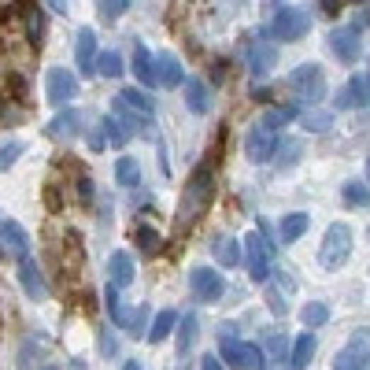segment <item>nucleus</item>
<instances>
[{
    "label": "nucleus",
    "instance_id": "obj_27",
    "mask_svg": "<svg viewBox=\"0 0 370 370\" xmlns=\"http://www.w3.org/2000/svg\"><path fill=\"white\" fill-rule=\"evenodd\" d=\"M0 233H4L8 248H11L15 255H30V237H26V230L19 226V222H4V226H0Z\"/></svg>",
    "mask_w": 370,
    "mask_h": 370
},
{
    "label": "nucleus",
    "instance_id": "obj_4",
    "mask_svg": "<svg viewBox=\"0 0 370 370\" xmlns=\"http://www.w3.org/2000/svg\"><path fill=\"white\" fill-rule=\"evenodd\" d=\"M348 252H352V230L345 226V222H333V226L326 230V237H323V248H318V263H323L326 270H333V267H341L348 260Z\"/></svg>",
    "mask_w": 370,
    "mask_h": 370
},
{
    "label": "nucleus",
    "instance_id": "obj_46",
    "mask_svg": "<svg viewBox=\"0 0 370 370\" xmlns=\"http://www.w3.org/2000/svg\"><path fill=\"white\" fill-rule=\"evenodd\" d=\"M78 192H82V200L89 204V200H93V182H89V178H82V182H78Z\"/></svg>",
    "mask_w": 370,
    "mask_h": 370
},
{
    "label": "nucleus",
    "instance_id": "obj_5",
    "mask_svg": "<svg viewBox=\"0 0 370 370\" xmlns=\"http://www.w3.org/2000/svg\"><path fill=\"white\" fill-rule=\"evenodd\" d=\"M245 267H248V278L255 285H263L270 278V245L260 237V233H245Z\"/></svg>",
    "mask_w": 370,
    "mask_h": 370
},
{
    "label": "nucleus",
    "instance_id": "obj_14",
    "mask_svg": "<svg viewBox=\"0 0 370 370\" xmlns=\"http://www.w3.org/2000/svg\"><path fill=\"white\" fill-rule=\"evenodd\" d=\"M115 108L130 111V115H137V119H152L156 100L144 89H122V93H115Z\"/></svg>",
    "mask_w": 370,
    "mask_h": 370
},
{
    "label": "nucleus",
    "instance_id": "obj_48",
    "mask_svg": "<svg viewBox=\"0 0 370 370\" xmlns=\"http://www.w3.org/2000/svg\"><path fill=\"white\" fill-rule=\"evenodd\" d=\"M48 8L59 11V15H67V0H48Z\"/></svg>",
    "mask_w": 370,
    "mask_h": 370
},
{
    "label": "nucleus",
    "instance_id": "obj_29",
    "mask_svg": "<svg viewBox=\"0 0 370 370\" xmlns=\"http://www.w3.org/2000/svg\"><path fill=\"white\" fill-rule=\"evenodd\" d=\"M300 318H303V326H308V330H315V326H326V323H330V303H323V300L303 303Z\"/></svg>",
    "mask_w": 370,
    "mask_h": 370
},
{
    "label": "nucleus",
    "instance_id": "obj_13",
    "mask_svg": "<svg viewBox=\"0 0 370 370\" xmlns=\"http://www.w3.org/2000/svg\"><path fill=\"white\" fill-rule=\"evenodd\" d=\"M330 52L341 59V63H356L359 59V34L352 26H341L330 34Z\"/></svg>",
    "mask_w": 370,
    "mask_h": 370
},
{
    "label": "nucleus",
    "instance_id": "obj_34",
    "mask_svg": "<svg viewBox=\"0 0 370 370\" xmlns=\"http://www.w3.org/2000/svg\"><path fill=\"white\" fill-rule=\"evenodd\" d=\"M330 126H333V111H303V130L326 134Z\"/></svg>",
    "mask_w": 370,
    "mask_h": 370
},
{
    "label": "nucleus",
    "instance_id": "obj_42",
    "mask_svg": "<svg viewBox=\"0 0 370 370\" xmlns=\"http://www.w3.org/2000/svg\"><path fill=\"white\" fill-rule=\"evenodd\" d=\"M100 352H104L108 359L119 352V345H115V333H111V330H100Z\"/></svg>",
    "mask_w": 370,
    "mask_h": 370
},
{
    "label": "nucleus",
    "instance_id": "obj_15",
    "mask_svg": "<svg viewBox=\"0 0 370 370\" xmlns=\"http://www.w3.org/2000/svg\"><path fill=\"white\" fill-rule=\"evenodd\" d=\"M366 89H370V82H366V71L363 74H352L348 78V86L337 93V108L341 111H352V108H366Z\"/></svg>",
    "mask_w": 370,
    "mask_h": 370
},
{
    "label": "nucleus",
    "instance_id": "obj_31",
    "mask_svg": "<svg viewBox=\"0 0 370 370\" xmlns=\"http://www.w3.org/2000/svg\"><path fill=\"white\" fill-rule=\"evenodd\" d=\"M178 323H182V330H178V348H182V356H185V352L192 348V345H197V330H200V323H197V315H185V318H178Z\"/></svg>",
    "mask_w": 370,
    "mask_h": 370
},
{
    "label": "nucleus",
    "instance_id": "obj_18",
    "mask_svg": "<svg viewBox=\"0 0 370 370\" xmlns=\"http://www.w3.org/2000/svg\"><path fill=\"white\" fill-rule=\"evenodd\" d=\"M182 82H185V108L192 115H207V111H212V93H207V86L200 78H182Z\"/></svg>",
    "mask_w": 370,
    "mask_h": 370
},
{
    "label": "nucleus",
    "instance_id": "obj_47",
    "mask_svg": "<svg viewBox=\"0 0 370 370\" xmlns=\"http://www.w3.org/2000/svg\"><path fill=\"white\" fill-rule=\"evenodd\" d=\"M204 370H226V366H222V359L212 352V356H204Z\"/></svg>",
    "mask_w": 370,
    "mask_h": 370
},
{
    "label": "nucleus",
    "instance_id": "obj_1",
    "mask_svg": "<svg viewBox=\"0 0 370 370\" xmlns=\"http://www.w3.org/2000/svg\"><path fill=\"white\" fill-rule=\"evenodd\" d=\"M212 197H215V170H212V163H200L192 170V178L185 182V197L178 204V226H192L207 212Z\"/></svg>",
    "mask_w": 370,
    "mask_h": 370
},
{
    "label": "nucleus",
    "instance_id": "obj_21",
    "mask_svg": "<svg viewBox=\"0 0 370 370\" xmlns=\"http://www.w3.org/2000/svg\"><path fill=\"white\" fill-rule=\"evenodd\" d=\"M108 274H111V285L122 289V285H130L134 282V260L126 252H111V260H108Z\"/></svg>",
    "mask_w": 370,
    "mask_h": 370
},
{
    "label": "nucleus",
    "instance_id": "obj_20",
    "mask_svg": "<svg viewBox=\"0 0 370 370\" xmlns=\"http://www.w3.org/2000/svg\"><path fill=\"white\" fill-rule=\"evenodd\" d=\"M74 59H78V71L82 74H93V59H96V34L93 30H78Z\"/></svg>",
    "mask_w": 370,
    "mask_h": 370
},
{
    "label": "nucleus",
    "instance_id": "obj_8",
    "mask_svg": "<svg viewBox=\"0 0 370 370\" xmlns=\"http://www.w3.org/2000/svg\"><path fill=\"white\" fill-rule=\"evenodd\" d=\"M189 285H192V293H197L200 300H207V303H215L222 293H226V282H222V274H215L212 267H192L189 270Z\"/></svg>",
    "mask_w": 370,
    "mask_h": 370
},
{
    "label": "nucleus",
    "instance_id": "obj_22",
    "mask_svg": "<svg viewBox=\"0 0 370 370\" xmlns=\"http://www.w3.org/2000/svg\"><path fill=\"white\" fill-rule=\"evenodd\" d=\"M130 71L137 74V82L144 89H152L156 86V71H152V52L144 45H134V63H130Z\"/></svg>",
    "mask_w": 370,
    "mask_h": 370
},
{
    "label": "nucleus",
    "instance_id": "obj_25",
    "mask_svg": "<svg viewBox=\"0 0 370 370\" xmlns=\"http://www.w3.org/2000/svg\"><path fill=\"white\" fill-rule=\"evenodd\" d=\"M212 248H215L219 267H237V263H241V241H233V237H219Z\"/></svg>",
    "mask_w": 370,
    "mask_h": 370
},
{
    "label": "nucleus",
    "instance_id": "obj_28",
    "mask_svg": "<svg viewBox=\"0 0 370 370\" xmlns=\"http://www.w3.org/2000/svg\"><path fill=\"white\" fill-rule=\"evenodd\" d=\"M296 115H300V108H296V104H278V108H267V115H263V126H267V130H278V126L293 122Z\"/></svg>",
    "mask_w": 370,
    "mask_h": 370
},
{
    "label": "nucleus",
    "instance_id": "obj_2",
    "mask_svg": "<svg viewBox=\"0 0 370 370\" xmlns=\"http://www.w3.org/2000/svg\"><path fill=\"white\" fill-rule=\"evenodd\" d=\"M219 359H222V366H237V370H263L267 366L263 348L252 341H237V337H222Z\"/></svg>",
    "mask_w": 370,
    "mask_h": 370
},
{
    "label": "nucleus",
    "instance_id": "obj_6",
    "mask_svg": "<svg viewBox=\"0 0 370 370\" xmlns=\"http://www.w3.org/2000/svg\"><path fill=\"white\" fill-rule=\"evenodd\" d=\"M308 30H311V19H308V11H300V8H282L274 15V23H270V34L278 41H300Z\"/></svg>",
    "mask_w": 370,
    "mask_h": 370
},
{
    "label": "nucleus",
    "instance_id": "obj_24",
    "mask_svg": "<svg viewBox=\"0 0 370 370\" xmlns=\"http://www.w3.org/2000/svg\"><path fill=\"white\" fill-rule=\"evenodd\" d=\"M308 226H311V219L308 215H285L282 219V226H278V237H282V245H293V241H300L303 233H308Z\"/></svg>",
    "mask_w": 370,
    "mask_h": 370
},
{
    "label": "nucleus",
    "instance_id": "obj_44",
    "mask_svg": "<svg viewBox=\"0 0 370 370\" xmlns=\"http://www.w3.org/2000/svg\"><path fill=\"white\" fill-rule=\"evenodd\" d=\"M104 144H108V137H104V130H100V126H96V130H89V149H96V152H100Z\"/></svg>",
    "mask_w": 370,
    "mask_h": 370
},
{
    "label": "nucleus",
    "instance_id": "obj_39",
    "mask_svg": "<svg viewBox=\"0 0 370 370\" xmlns=\"http://www.w3.org/2000/svg\"><path fill=\"white\" fill-rule=\"evenodd\" d=\"M345 200L356 204V207H366V182H348L345 185Z\"/></svg>",
    "mask_w": 370,
    "mask_h": 370
},
{
    "label": "nucleus",
    "instance_id": "obj_11",
    "mask_svg": "<svg viewBox=\"0 0 370 370\" xmlns=\"http://www.w3.org/2000/svg\"><path fill=\"white\" fill-rule=\"evenodd\" d=\"M45 134L52 141H74L78 134H82V111H74V108L59 111V115L45 126Z\"/></svg>",
    "mask_w": 370,
    "mask_h": 370
},
{
    "label": "nucleus",
    "instance_id": "obj_38",
    "mask_svg": "<svg viewBox=\"0 0 370 370\" xmlns=\"http://www.w3.org/2000/svg\"><path fill=\"white\" fill-rule=\"evenodd\" d=\"M134 241H137L144 252H156L163 237H159V230H152V226H137V230H134Z\"/></svg>",
    "mask_w": 370,
    "mask_h": 370
},
{
    "label": "nucleus",
    "instance_id": "obj_26",
    "mask_svg": "<svg viewBox=\"0 0 370 370\" xmlns=\"http://www.w3.org/2000/svg\"><path fill=\"white\" fill-rule=\"evenodd\" d=\"M115 178H119L122 189H137L141 185V167H137L134 156H122L119 163H115Z\"/></svg>",
    "mask_w": 370,
    "mask_h": 370
},
{
    "label": "nucleus",
    "instance_id": "obj_9",
    "mask_svg": "<svg viewBox=\"0 0 370 370\" xmlns=\"http://www.w3.org/2000/svg\"><path fill=\"white\" fill-rule=\"evenodd\" d=\"M274 144H278L274 130H267V126L260 122V126H252L248 137H245V156L252 159V163H267V159L274 156Z\"/></svg>",
    "mask_w": 370,
    "mask_h": 370
},
{
    "label": "nucleus",
    "instance_id": "obj_41",
    "mask_svg": "<svg viewBox=\"0 0 370 370\" xmlns=\"http://www.w3.org/2000/svg\"><path fill=\"white\" fill-rule=\"evenodd\" d=\"M267 348H270V356H274L278 363L289 356V345H285V337H282V333H270V337H267Z\"/></svg>",
    "mask_w": 370,
    "mask_h": 370
},
{
    "label": "nucleus",
    "instance_id": "obj_35",
    "mask_svg": "<svg viewBox=\"0 0 370 370\" xmlns=\"http://www.w3.org/2000/svg\"><path fill=\"white\" fill-rule=\"evenodd\" d=\"M26 37H30V45H37V48H41V41H45V15H41L37 8L26 11Z\"/></svg>",
    "mask_w": 370,
    "mask_h": 370
},
{
    "label": "nucleus",
    "instance_id": "obj_17",
    "mask_svg": "<svg viewBox=\"0 0 370 370\" xmlns=\"http://www.w3.org/2000/svg\"><path fill=\"white\" fill-rule=\"evenodd\" d=\"M315 348H318V337L303 330L293 341V352H289V370H308L311 359H315Z\"/></svg>",
    "mask_w": 370,
    "mask_h": 370
},
{
    "label": "nucleus",
    "instance_id": "obj_30",
    "mask_svg": "<svg viewBox=\"0 0 370 370\" xmlns=\"http://www.w3.org/2000/svg\"><path fill=\"white\" fill-rule=\"evenodd\" d=\"M93 71H100L104 78H119L122 74V56L115 52V48H108V52H100L93 59Z\"/></svg>",
    "mask_w": 370,
    "mask_h": 370
},
{
    "label": "nucleus",
    "instance_id": "obj_19",
    "mask_svg": "<svg viewBox=\"0 0 370 370\" xmlns=\"http://www.w3.org/2000/svg\"><path fill=\"white\" fill-rule=\"evenodd\" d=\"M274 63H278V48L274 45H267V41H255L252 45V52H248V71L260 78L267 71H274Z\"/></svg>",
    "mask_w": 370,
    "mask_h": 370
},
{
    "label": "nucleus",
    "instance_id": "obj_40",
    "mask_svg": "<svg viewBox=\"0 0 370 370\" xmlns=\"http://www.w3.org/2000/svg\"><path fill=\"white\" fill-rule=\"evenodd\" d=\"M19 152H23V141H8L4 149H0V170H8L15 159H19Z\"/></svg>",
    "mask_w": 370,
    "mask_h": 370
},
{
    "label": "nucleus",
    "instance_id": "obj_33",
    "mask_svg": "<svg viewBox=\"0 0 370 370\" xmlns=\"http://www.w3.org/2000/svg\"><path fill=\"white\" fill-rule=\"evenodd\" d=\"M100 130H104V137H108L111 144H119V149H122L126 141H130V134H126V126H122L115 115H104V119H100Z\"/></svg>",
    "mask_w": 370,
    "mask_h": 370
},
{
    "label": "nucleus",
    "instance_id": "obj_3",
    "mask_svg": "<svg viewBox=\"0 0 370 370\" xmlns=\"http://www.w3.org/2000/svg\"><path fill=\"white\" fill-rule=\"evenodd\" d=\"M289 89H293L303 104H318L326 96V78L318 63H300V67L289 74Z\"/></svg>",
    "mask_w": 370,
    "mask_h": 370
},
{
    "label": "nucleus",
    "instance_id": "obj_45",
    "mask_svg": "<svg viewBox=\"0 0 370 370\" xmlns=\"http://www.w3.org/2000/svg\"><path fill=\"white\" fill-rule=\"evenodd\" d=\"M318 4H323L326 15H341L345 11V0H318Z\"/></svg>",
    "mask_w": 370,
    "mask_h": 370
},
{
    "label": "nucleus",
    "instance_id": "obj_36",
    "mask_svg": "<svg viewBox=\"0 0 370 370\" xmlns=\"http://www.w3.org/2000/svg\"><path fill=\"white\" fill-rule=\"evenodd\" d=\"M274 152H278L274 167H293V163H296V156H300V141H285V144H274Z\"/></svg>",
    "mask_w": 370,
    "mask_h": 370
},
{
    "label": "nucleus",
    "instance_id": "obj_7",
    "mask_svg": "<svg viewBox=\"0 0 370 370\" xmlns=\"http://www.w3.org/2000/svg\"><path fill=\"white\" fill-rule=\"evenodd\" d=\"M45 96H48L56 108L71 104L74 96H78V78H74L67 67H52V71H48V78H45Z\"/></svg>",
    "mask_w": 370,
    "mask_h": 370
},
{
    "label": "nucleus",
    "instance_id": "obj_43",
    "mask_svg": "<svg viewBox=\"0 0 370 370\" xmlns=\"http://www.w3.org/2000/svg\"><path fill=\"white\" fill-rule=\"evenodd\" d=\"M144 318H149V308H144V303H141V308H137L130 318H126V326H130L134 333H141V330H144Z\"/></svg>",
    "mask_w": 370,
    "mask_h": 370
},
{
    "label": "nucleus",
    "instance_id": "obj_23",
    "mask_svg": "<svg viewBox=\"0 0 370 370\" xmlns=\"http://www.w3.org/2000/svg\"><path fill=\"white\" fill-rule=\"evenodd\" d=\"M174 326H178V311H159L152 318V326L144 330V337H149V345H159V341H167V337H170Z\"/></svg>",
    "mask_w": 370,
    "mask_h": 370
},
{
    "label": "nucleus",
    "instance_id": "obj_32",
    "mask_svg": "<svg viewBox=\"0 0 370 370\" xmlns=\"http://www.w3.org/2000/svg\"><path fill=\"white\" fill-rule=\"evenodd\" d=\"M104 308H108V318L115 326H126V311H122V303H119V289L115 285H108L104 289Z\"/></svg>",
    "mask_w": 370,
    "mask_h": 370
},
{
    "label": "nucleus",
    "instance_id": "obj_49",
    "mask_svg": "<svg viewBox=\"0 0 370 370\" xmlns=\"http://www.w3.org/2000/svg\"><path fill=\"white\" fill-rule=\"evenodd\" d=\"M122 370H141V363H137V359H126V366H122Z\"/></svg>",
    "mask_w": 370,
    "mask_h": 370
},
{
    "label": "nucleus",
    "instance_id": "obj_37",
    "mask_svg": "<svg viewBox=\"0 0 370 370\" xmlns=\"http://www.w3.org/2000/svg\"><path fill=\"white\" fill-rule=\"evenodd\" d=\"M96 8H100V19L104 23H115L119 15L130 8V0H96Z\"/></svg>",
    "mask_w": 370,
    "mask_h": 370
},
{
    "label": "nucleus",
    "instance_id": "obj_12",
    "mask_svg": "<svg viewBox=\"0 0 370 370\" xmlns=\"http://www.w3.org/2000/svg\"><path fill=\"white\" fill-rule=\"evenodd\" d=\"M19 282H23V293L30 300H45L48 296V285L41 278V267L30 260V255H19Z\"/></svg>",
    "mask_w": 370,
    "mask_h": 370
},
{
    "label": "nucleus",
    "instance_id": "obj_10",
    "mask_svg": "<svg viewBox=\"0 0 370 370\" xmlns=\"http://www.w3.org/2000/svg\"><path fill=\"white\" fill-rule=\"evenodd\" d=\"M333 370H366V330H359V333L333 356Z\"/></svg>",
    "mask_w": 370,
    "mask_h": 370
},
{
    "label": "nucleus",
    "instance_id": "obj_50",
    "mask_svg": "<svg viewBox=\"0 0 370 370\" xmlns=\"http://www.w3.org/2000/svg\"><path fill=\"white\" fill-rule=\"evenodd\" d=\"M352 4H366V0H352Z\"/></svg>",
    "mask_w": 370,
    "mask_h": 370
},
{
    "label": "nucleus",
    "instance_id": "obj_16",
    "mask_svg": "<svg viewBox=\"0 0 370 370\" xmlns=\"http://www.w3.org/2000/svg\"><path fill=\"white\" fill-rule=\"evenodd\" d=\"M152 71H156V82L159 86H167V89H178L182 86V63H178V56L174 52H159L156 59H152Z\"/></svg>",
    "mask_w": 370,
    "mask_h": 370
}]
</instances>
